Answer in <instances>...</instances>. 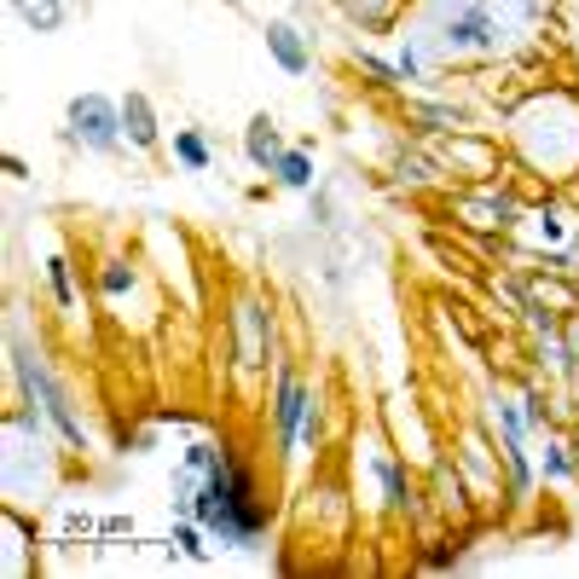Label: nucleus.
<instances>
[{
	"label": "nucleus",
	"instance_id": "1",
	"mask_svg": "<svg viewBox=\"0 0 579 579\" xmlns=\"http://www.w3.org/2000/svg\"><path fill=\"white\" fill-rule=\"evenodd\" d=\"M174 504H181V516H197V522H204L209 539H220L227 550H255L261 533H266V522H273V504L261 499L255 470H250V463H238L227 447L215 452L209 476H192V470H186Z\"/></svg>",
	"mask_w": 579,
	"mask_h": 579
},
{
	"label": "nucleus",
	"instance_id": "2",
	"mask_svg": "<svg viewBox=\"0 0 579 579\" xmlns=\"http://www.w3.org/2000/svg\"><path fill=\"white\" fill-rule=\"evenodd\" d=\"M12 371H18V383H24V394H30V406H41L53 423H58V435L70 440V447H81L87 452V423L76 417V406H70V394H64L53 376H47V365H41V353H30L24 348V337H12Z\"/></svg>",
	"mask_w": 579,
	"mask_h": 579
},
{
	"label": "nucleus",
	"instance_id": "3",
	"mask_svg": "<svg viewBox=\"0 0 579 579\" xmlns=\"http://www.w3.org/2000/svg\"><path fill=\"white\" fill-rule=\"evenodd\" d=\"M70 140H81L87 151L99 157H117L122 151V99H105V94H76L70 99Z\"/></svg>",
	"mask_w": 579,
	"mask_h": 579
},
{
	"label": "nucleus",
	"instance_id": "4",
	"mask_svg": "<svg viewBox=\"0 0 579 579\" xmlns=\"http://www.w3.org/2000/svg\"><path fill=\"white\" fill-rule=\"evenodd\" d=\"M440 47L447 53H499V12L487 0H470V7L447 12L440 24Z\"/></svg>",
	"mask_w": 579,
	"mask_h": 579
},
{
	"label": "nucleus",
	"instance_id": "5",
	"mask_svg": "<svg viewBox=\"0 0 579 579\" xmlns=\"http://www.w3.org/2000/svg\"><path fill=\"white\" fill-rule=\"evenodd\" d=\"M307 406H314V394H307L302 376H278V394H273V435H278V452L290 458L302 447V423H307Z\"/></svg>",
	"mask_w": 579,
	"mask_h": 579
},
{
	"label": "nucleus",
	"instance_id": "6",
	"mask_svg": "<svg viewBox=\"0 0 579 579\" xmlns=\"http://www.w3.org/2000/svg\"><path fill=\"white\" fill-rule=\"evenodd\" d=\"M232 330H238V365L243 371H261L266 365V348H273V314H266L261 302H238Z\"/></svg>",
	"mask_w": 579,
	"mask_h": 579
},
{
	"label": "nucleus",
	"instance_id": "7",
	"mask_svg": "<svg viewBox=\"0 0 579 579\" xmlns=\"http://www.w3.org/2000/svg\"><path fill=\"white\" fill-rule=\"evenodd\" d=\"M266 53H273V64L284 76H307V70H314V41L290 24V18H273V24H266Z\"/></svg>",
	"mask_w": 579,
	"mask_h": 579
},
{
	"label": "nucleus",
	"instance_id": "8",
	"mask_svg": "<svg viewBox=\"0 0 579 579\" xmlns=\"http://www.w3.org/2000/svg\"><path fill=\"white\" fill-rule=\"evenodd\" d=\"M122 133L133 151H157V110L145 94H122Z\"/></svg>",
	"mask_w": 579,
	"mask_h": 579
},
{
	"label": "nucleus",
	"instance_id": "9",
	"mask_svg": "<svg viewBox=\"0 0 579 579\" xmlns=\"http://www.w3.org/2000/svg\"><path fill=\"white\" fill-rule=\"evenodd\" d=\"M243 157H250L255 168H266V174H273V163L284 157V140H278L273 117H255L250 128H243Z\"/></svg>",
	"mask_w": 579,
	"mask_h": 579
},
{
	"label": "nucleus",
	"instance_id": "10",
	"mask_svg": "<svg viewBox=\"0 0 579 579\" xmlns=\"http://www.w3.org/2000/svg\"><path fill=\"white\" fill-rule=\"evenodd\" d=\"M12 12L24 18V24L35 30V35H53V30H64V0H12Z\"/></svg>",
	"mask_w": 579,
	"mask_h": 579
},
{
	"label": "nucleus",
	"instance_id": "11",
	"mask_svg": "<svg viewBox=\"0 0 579 579\" xmlns=\"http://www.w3.org/2000/svg\"><path fill=\"white\" fill-rule=\"evenodd\" d=\"M273 181L290 186V192H307V186H314V151H290L284 145V157L273 163Z\"/></svg>",
	"mask_w": 579,
	"mask_h": 579
},
{
	"label": "nucleus",
	"instance_id": "12",
	"mask_svg": "<svg viewBox=\"0 0 579 579\" xmlns=\"http://www.w3.org/2000/svg\"><path fill=\"white\" fill-rule=\"evenodd\" d=\"M337 7H342L360 30H389L394 12H400V0H337Z\"/></svg>",
	"mask_w": 579,
	"mask_h": 579
},
{
	"label": "nucleus",
	"instance_id": "13",
	"mask_svg": "<svg viewBox=\"0 0 579 579\" xmlns=\"http://www.w3.org/2000/svg\"><path fill=\"white\" fill-rule=\"evenodd\" d=\"M174 163L192 168V174H204L209 168V140L197 128H174Z\"/></svg>",
	"mask_w": 579,
	"mask_h": 579
},
{
	"label": "nucleus",
	"instance_id": "14",
	"mask_svg": "<svg viewBox=\"0 0 579 579\" xmlns=\"http://www.w3.org/2000/svg\"><path fill=\"white\" fill-rule=\"evenodd\" d=\"M204 539H209V527L197 522V516H186L181 527H174L168 545H181V556H192V562H209V545H204Z\"/></svg>",
	"mask_w": 579,
	"mask_h": 579
},
{
	"label": "nucleus",
	"instance_id": "15",
	"mask_svg": "<svg viewBox=\"0 0 579 579\" xmlns=\"http://www.w3.org/2000/svg\"><path fill=\"white\" fill-rule=\"evenodd\" d=\"M376 476H383V487H389V504L406 516V510H412V481L400 476V463L394 458H376Z\"/></svg>",
	"mask_w": 579,
	"mask_h": 579
},
{
	"label": "nucleus",
	"instance_id": "16",
	"mask_svg": "<svg viewBox=\"0 0 579 579\" xmlns=\"http://www.w3.org/2000/svg\"><path fill=\"white\" fill-rule=\"evenodd\" d=\"M47 284H53V302L58 307H76V278H70V261H64V255L47 261Z\"/></svg>",
	"mask_w": 579,
	"mask_h": 579
},
{
	"label": "nucleus",
	"instance_id": "17",
	"mask_svg": "<svg viewBox=\"0 0 579 579\" xmlns=\"http://www.w3.org/2000/svg\"><path fill=\"white\" fill-rule=\"evenodd\" d=\"M353 64H360V70L376 81V87H400V70L389 58H376V53H365V47H353Z\"/></svg>",
	"mask_w": 579,
	"mask_h": 579
},
{
	"label": "nucleus",
	"instance_id": "18",
	"mask_svg": "<svg viewBox=\"0 0 579 579\" xmlns=\"http://www.w3.org/2000/svg\"><path fill=\"white\" fill-rule=\"evenodd\" d=\"M99 284L110 290V296H122V290L133 284V273H128V266H122V261H105V273H99Z\"/></svg>",
	"mask_w": 579,
	"mask_h": 579
},
{
	"label": "nucleus",
	"instance_id": "19",
	"mask_svg": "<svg viewBox=\"0 0 579 579\" xmlns=\"http://www.w3.org/2000/svg\"><path fill=\"white\" fill-rule=\"evenodd\" d=\"M394 70H400V81H412V76L423 70V58H417V47H400V53H394Z\"/></svg>",
	"mask_w": 579,
	"mask_h": 579
},
{
	"label": "nucleus",
	"instance_id": "20",
	"mask_svg": "<svg viewBox=\"0 0 579 579\" xmlns=\"http://www.w3.org/2000/svg\"><path fill=\"white\" fill-rule=\"evenodd\" d=\"M573 470V458L562 447H545V476H568Z\"/></svg>",
	"mask_w": 579,
	"mask_h": 579
}]
</instances>
